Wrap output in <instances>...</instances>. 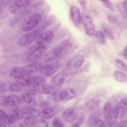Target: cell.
Masks as SVG:
<instances>
[{"instance_id": "1", "label": "cell", "mask_w": 127, "mask_h": 127, "mask_svg": "<svg viewBox=\"0 0 127 127\" xmlns=\"http://www.w3.org/2000/svg\"><path fill=\"white\" fill-rule=\"evenodd\" d=\"M76 91L72 88H67L56 91L52 94V98L56 102L67 100L74 98L76 96Z\"/></svg>"}, {"instance_id": "2", "label": "cell", "mask_w": 127, "mask_h": 127, "mask_svg": "<svg viewBox=\"0 0 127 127\" xmlns=\"http://www.w3.org/2000/svg\"><path fill=\"white\" fill-rule=\"evenodd\" d=\"M41 15L38 13H35L26 18L23 22L21 29L24 32L31 31L36 27L40 22Z\"/></svg>"}, {"instance_id": "3", "label": "cell", "mask_w": 127, "mask_h": 127, "mask_svg": "<svg viewBox=\"0 0 127 127\" xmlns=\"http://www.w3.org/2000/svg\"><path fill=\"white\" fill-rule=\"evenodd\" d=\"M47 51L45 46L41 45L38 46L29 54L27 57V61L32 63L36 62L45 55Z\"/></svg>"}, {"instance_id": "4", "label": "cell", "mask_w": 127, "mask_h": 127, "mask_svg": "<svg viewBox=\"0 0 127 127\" xmlns=\"http://www.w3.org/2000/svg\"><path fill=\"white\" fill-rule=\"evenodd\" d=\"M40 33L37 30L32 31L22 36L17 41V44L21 47H25L31 44L35 40Z\"/></svg>"}, {"instance_id": "5", "label": "cell", "mask_w": 127, "mask_h": 127, "mask_svg": "<svg viewBox=\"0 0 127 127\" xmlns=\"http://www.w3.org/2000/svg\"><path fill=\"white\" fill-rule=\"evenodd\" d=\"M71 43L68 40H64L60 43L52 50L51 54L52 56L50 58L53 60L62 54L71 46Z\"/></svg>"}, {"instance_id": "6", "label": "cell", "mask_w": 127, "mask_h": 127, "mask_svg": "<svg viewBox=\"0 0 127 127\" xmlns=\"http://www.w3.org/2000/svg\"><path fill=\"white\" fill-rule=\"evenodd\" d=\"M31 0H16L10 6V11L12 14H17L26 8Z\"/></svg>"}, {"instance_id": "7", "label": "cell", "mask_w": 127, "mask_h": 127, "mask_svg": "<svg viewBox=\"0 0 127 127\" xmlns=\"http://www.w3.org/2000/svg\"><path fill=\"white\" fill-rule=\"evenodd\" d=\"M82 17L86 33L89 35H93L95 33V29L92 19L89 16L85 15H83Z\"/></svg>"}, {"instance_id": "8", "label": "cell", "mask_w": 127, "mask_h": 127, "mask_svg": "<svg viewBox=\"0 0 127 127\" xmlns=\"http://www.w3.org/2000/svg\"><path fill=\"white\" fill-rule=\"evenodd\" d=\"M9 74L12 77L18 79L29 77L31 73L27 71L24 68L16 67L10 70Z\"/></svg>"}, {"instance_id": "9", "label": "cell", "mask_w": 127, "mask_h": 127, "mask_svg": "<svg viewBox=\"0 0 127 127\" xmlns=\"http://www.w3.org/2000/svg\"><path fill=\"white\" fill-rule=\"evenodd\" d=\"M54 37V34L51 31H47L40 33L35 41L36 44L42 45L52 40Z\"/></svg>"}, {"instance_id": "10", "label": "cell", "mask_w": 127, "mask_h": 127, "mask_svg": "<svg viewBox=\"0 0 127 127\" xmlns=\"http://www.w3.org/2000/svg\"><path fill=\"white\" fill-rule=\"evenodd\" d=\"M78 112L75 108H69L63 112V117L64 119L66 122H70L74 121L77 117Z\"/></svg>"}, {"instance_id": "11", "label": "cell", "mask_w": 127, "mask_h": 127, "mask_svg": "<svg viewBox=\"0 0 127 127\" xmlns=\"http://www.w3.org/2000/svg\"><path fill=\"white\" fill-rule=\"evenodd\" d=\"M59 64L55 65H47L42 66L40 70L41 73L46 76H50L53 74L61 67Z\"/></svg>"}, {"instance_id": "12", "label": "cell", "mask_w": 127, "mask_h": 127, "mask_svg": "<svg viewBox=\"0 0 127 127\" xmlns=\"http://www.w3.org/2000/svg\"><path fill=\"white\" fill-rule=\"evenodd\" d=\"M70 16L72 21L76 24H80L82 21L80 9L77 7L73 6L70 10Z\"/></svg>"}, {"instance_id": "13", "label": "cell", "mask_w": 127, "mask_h": 127, "mask_svg": "<svg viewBox=\"0 0 127 127\" xmlns=\"http://www.w3.org/2000/svg\"><path fill=\"white\" fill-rule=\"evenodd\" d=\"M66 75L65 71H61L52 78L51 80V82L54 85H61L64 83Z\"/></svg>"}, {"instance_id": "14", "label": "cell", "mask_w": 127, "mask_h": 127, "mask_svg": "<svg viewBox=\"0 0 127 127\" xmlns=\"http://www.w3.org/2000/svg\"><path fill=\"white\" fill-rule=\"evenodd\" d=\"M84 60L83 56L80 55H78L73 57L68 63L67 66L69 67L77 69L82 65Z\"/></svg>"}, {"instance_id": "15", "label": "cell", "mask_w": 127, "mask_h": 127, "mask_svg": "<svg viewBox=\"0 0 127 127\" xmlns=\"http://www.w3.org/2000/svg\"><path fill=\"white\" fill-rule=\"evenodd\" d=\"M119 117L123 116L127 111V100L124 99L120 101L116 108Z\"/></svg>"}, {"instance_id": "16", "label": "cell", "mask_w": 127, "mask_h": 127, "mask_svg": "<svg viewBox=\"0 0 127 127\" xmlns=\"http://www.w3.org/2000/svg\"><path fill=\"white\" fill-rule=\"evenodd\" d=\"M119 117L117 110L115 108L113 110L105 117L106 122L109 126L112 123L116 121Z\"/></svg>"}, {"instance_id": "17", "label": "cell", "mask_w": 127, "mask_h": 127, "mask_svg": "<svg viewBox=\"0 0 127 127\" xmlns=\"http://www.w3.org/2000/svg\"><path fill=\"white\" fill-rule=\"evenodd\" d=\"M42 66L41 63L35 62L27 65L24 68L27 71L31 73L40 70Z\"/></svg>"}, {"instance_id": "18", "label": "cell", "mask_w": 127, "mask_h": 127, "mask_svg": "<svg viewBox=\"0 0 127 127\" xmlns=\"http://www.w3.org/2000/svg\"><path fill=\"white\" fill-rule=\"evenodd\" d=\"M30 78L31 85L42 86L44 85L46 82V79L42 77L36 76Z\"/></svg>"}, {"instance_id": "19", "label": "cell", "mask_w": 127, "mask_h": 127, "mask_svg": "<svg viewBox=\"0 0 127 127\" xmlns=\"http://www.w3.org/2000/svg\"><path fill=\"white\" fill-rule=\"evenodd\" d=\"M54 109L50 107L44 109L40 113L41 116L46 119L52 118L54 116Z\"/></svg>"}, {"instance_id": "20", "label": "cell", "mask_w": 127, "mask_h": 127, "mask_svg": "<svg viewBox=\"0 0 127 127\" xmlns=\"http://www.w3.org/2000/svg\"><path fill=\"white\" fill-rule=\"evenodd\" d=\"M113 75L115 79L119 82H125L127 81V75L122 71L116 70L113 72Z\"/></svg>"}, {"instance_id": "21", "label": "cell", "mask_w": 127, "mask_h": 127, "mask_svg": "<svg viewBox=\"0 0 127 127\" xmlns=\"http://www.w3.org/2000/svg\"><path fill=\"white\" fill-rule=\"evenodd\" d=\"M20 101V98L15 95H11L7 97V105H16L19 103Z\"/></svg>"}, {"instance_id": "22", "label": "cell", "mask_w": 127, "mask_h": 127, "mask_svg": "<svg viewBox=\"0 0 127 127\" xmlns=\"http://www.w3.org/2000/svg\"><path fill=\"white\" fill-rule=\"evenodd\" d=\"M43 93L47 94H52L56 91L57 89L54 86L51 85H47L44 86L42 88Z\"/></svg>"}, {"instance_id": "23", "label": "cell", "mask_w": 127, "mask_h": 127, "mask_svg": "<svg viewBox=\"0 0 127 127\" xmlns=\"http://www.w3.org/2000/svg\"><path fill=\"white\" fill-rule=\"evenodd\" d=\"M98 114L97 112H94L89 116L88 120V123L90 126H94L95 123L98 119Z\"/></svg>"}, {"instance_id": "24", "label": "cell", "mask_w": 127, "mask_h": 127, "mask_svg": "<svg viewBox=\"0 0 127 127\" xmlns=\"http://www.w3.org/2000/svg\"><path fill=\"white\" fill-rule=\"evenodd\" d=\"M95 36L99 43L101 44L105 45L106 43V41L105 37L102 32L98 31L95 33Z\"/></svg>"}, {"instance_id": "25", "label": "cell", "mask_w": 127, "mask_h": 127, "mask_svg": "<svg viewBox=\"0 0 127 127\" xmlns=\"http://www.w3.org/2000/svg\"><path fill=\"white\" fill-rule=\"evenodd\" d=\"M16 118L14 115L11 114H6L5 116L3 121L8 124H14L16 121Z\"/></svg>"}, {"instance_id": "26", "label": "cell", "mask_w": 127, "mask_h": 127, "mask_svg": "<svg viewBox=\"0 0 127 127\" xmlns=\"http://www.w3.org/2000/svg\"><path fill=\"white\" fill-rule=\"evenodd\" d=\"M99 104V101L95 99H92L88 101L86 103L87 107L90 110H93Z\"/></svg>"}, {"instance_id": "27", "label": "cell", "mask_w": 127, "mask_h": 127, "mask_svg": "<svg viewBox=\"0 0 127 127\" xmlns=\"http://www.w3.org/2000/svg\"><path fill=\"white\" fill-rule=\"evenodd\" d=\"M23 14H20L15 16L10 20L9 22V25L10 27H12L15 25L19 22L23 18L24 16Z\"/></svg>"}, {"instance_id": "28", "label": "cell", "mask_w": 127, "mask_h": 127, "mask_svg": "<svg viewBox=\"0 0 127 127\" xmlns=\"http://www.w3.org/2000/svg\"><path fill=\"white\" fill-rule=\"evenodd\" d=\"M26 91L27 93L34 95L38 94L40 91V89L37 86H31L27 88Z\"/></svg>"}, {"instance_id": "29", "label": "cell", "mask_w": 127, "mask_h": 127, "mask_svg": "<svg viewBox=\"0 0 127 127\" xmlns=\"http://www.w3.org/2000/svg\"><path fill=\"white\" fill-rule=\"evenodd\" d=\"M104 32L106 36L109 39L113 40L114 38V36L110 28L104 25L103 28Z\"/></svg>"}, {"instance_id": "30", "label": "cell", "mask_w": 127, "mask_h": 127, "mask_svg": "<svg viewBox=\"0 0 127 127\" xmlns=\"http://www.w3.org/2000/svg\"><path fill=\"white\" fill-rule=\"evenodd\" d=\"M21 101L24 103H30L32 101L33 98L31 94L28 93L25 94L20 97Z\"/></svg>"}, {"instance_id": "31", "label": "cell", "mask_w": 127, "mask_h": 127, "mask_svg": "<svg viewBox=\"0 0 127 127\" xmlns=\"http://www.w3.org/2000/svg\"><path fill=\"white\" fill-rule=\"evenodd\" d=\"M24 121L25 125L28 127H33L35 125V121L34 119L30 116H26Z\"/></svg>"}, {"instance_id": "32", "label": "cell", "mask_w": 127, "mask_h": 127, "mask_svg": "<svg viewBox=\"0 0 127 127\" xmlns=\"http://www.w3.org/2000/svg\"><path fill=\"white\" fill-rule=\"evenodd\" d=\"M116 66L121 69L124 71H127V66L125 63L120 59H117L115 62Z\"/></svg>"}, {"instance_id": "33", "label": "cell", "mask_w": 127, "mask_h": 127, "mask_svg": "<svg viewBox=\"0 0 127 127\" xmlns=\"http://www.w3.org/2000/svg\"><path fill=\"white\" fill-rule=\"evenodd\" d=\"M17 83L20 85L27 86L31 85L30 77L18 79L17 82Z\"/></svg>"}, {"instance_id": "34", "label": "cell", "mask_w": 127, "mask_h": 127, "mask_svg": "<svg viewBox=\"0 0 127 127\" xmlns=\"http://www.w3.org/2000/svg\"><path fill=\"white\" fill-rule=\"evenodd\" d=\"M112 110V108L111 104L109 102L106 103L103 107V113L105 117L109 114Z\"/></svg>"}, {"instance_id": "35", "label": "cell", "mask_w": 127, "mask_h": 127, "mask_svg": "<svg viewBox=\"0 0 127 127\" xmlns=\"http://www.w3.org/2000/svg\"><path fill=\"white\" fill-rule=\"evenodd\" d=\"M20 86L17 83H13L9 85V88L12 91L18 92L21 89V88Z\"/></svg>"}, {"instance_id": "36", "label": "cell", "mask_w": 127, "mask_h": 127, "mask_svg": "<svg viewBox=\"0 0 127 127\" xmlns=\"http://www.w3.org/2000/svg\"><path fill=\"white\" fill-rule=\"evenodd\" d=\"M53 124L54 127H62L64 126L60 119L58 117H55L54 119Z\"/></svg>"}, {"instance_id": "37", "label": "cell", "mask_w": 127, "mask_h": 127, "mask_svg": "<svg viewBox=\"0 0 127 127\" xmlns=\"http://www.w3.org/2000/svg\"><path fill=\"white\" fill-rule=\"evenodd\" d=\"M14 115L17 119H21L23 117V113L22 111H20L18 109H15L14 111Z\"/></svg>"}, {"instance_id": "38", "label": "cell", "mask_w": 127, "mask_h": 127, "mask_svg": "<svg viewBox=\"0 0 127 127\" xmlns=\"http://www.w3.org/2000/svg\"><path fill=\"white\" fill-rule=\"evenodd\" d=\"M103 2V3L107 8L111 9L113 8V6L112 2L109 0H100Z\"/></svg>"}, {"instance_id": "39", "label": "cell", "mask_w": 127, "mask_h": 127, "mask_svg": "<svg viewBox=\"0 0 127 127\" xmlns=\"http://www.w3.org/2000/svg\"><path fill=\"white\" fill-rule=\"evenodd\" d=\"M37 125L38 127H48V124L47 122L45 120H41L37 122Z\"/></svg>"}, {"instance_id": "40", "label": "cell", "mask_w": 127, "mask_h": 127, "mask_svg": "<svg viewBox=\"0 0 127 127\" xmlns=\"http://www.w3.org/2000/svg\"><path fill=\"white\" fill-rule=\"evenodd\" d=\"M7 97L4 96H2L0 97V105L4 106L7 105Z\"/></svg>"}, {"instance_id": "41", "label": "cell", "mask_w": 127, "mask_h": 127, "mask_svg": "<svg viewBox=\"0 0 127 127\" xmlns=\"http://www.w3.org/2000/svg\"><path fill=\"white\" fill-rule=\"evenodd\" d=\"M40 113L38 110L36 109H32L30 114L34 117H37L39 115Z\"/></svg>"}, {"instance_id": "42", "label": "cell", "mask_w": 127, "mask_h": 127, "mask_svg": "<svg viewBox=\"0 0 127 127\" xmlns=\"http://www.w3.org/2000/svg\"><path fill=\"white\" fill-rule=\"evenodd\" d=\"M15 0H0L1 4L3 5L7 6L12 4Z\"/></svg>"}, {"instance_id": "43", "label": "cell", "mask_w": 127, "mask_h": 127, "mask_svg": "<svg viewBox=\"0 0 127 127\" xmlns=\"http://www.w3.org/2000/svg\"><path fill=\"white\" fill-rule=\"evenodd\" d=\"M105 124L104 122L102 120L98 119L96 122L94 127H105Z\"/></svg>"}, {"instance_id": "44", "label": "cell", "mask_w": 127, "mask_h": 127, "mask_svg": "<svg viewBox=\"0 0 127 127\" xmlns=\"http://www.w3.org/2000/svg\"><path fill=\"white\" fill-rule=\"evenodd\" d=\"M108 20L110 22L112 23H116L117 22L116 18L112 15H108L107 16Z\"/></svg>"}, {"instance_id": "45", "label": "cell", "mask_w": 127, "mask_h": 127, "mask_svg": "<svg viewBox=\"0 0 127 127\" xmlns=\"http://www.w3.org/2000/svg\"><path fill=\"white\" fill-rule=\"evenodd\" d=\"M32 108L29 106H26L23 107L21 111L23 114H30V111L31 110Z\"/></svg>"}, {"instance_id": "46", "label": "cell", "mask_w": 127, "mask_h": 127, "mask_svg": "<svg viewBox=\"0 0 127 127\" xmlns=\"http://www.w3.org/2000/svg\"><path fill=\"white\" fill-rule=\"evenodd\" d=\"M50 103L47 101L42 102L40 104L41 107L44 109L50 107Z\"/></svg>"}, {"instance_id": "47", "label": "cell", "mask_w": 127, "mask_h": 127, "mask_svg": "<svg viewBox=\"0 0 127 127\" xmlns=\"http://www.w3.org/2000/svg\"><path fill=\"white\" fill-rule=\"evenodd\" d=\"M79 3L82 10L84 11L85 10L86 8V1L85 0H80Z\"/></svg>"}, {"instance_id": "48", "label": "cell", "mask_w": 127, "mask_h": 127, "mask_svg": "<svg viewBox=\"0 0 127 127\" xmlns=\"http://www.w3.org/2000/svg\"><path fill=\"white\" fill-rule=\"evenodd\" d=\"M6 114L2 110H0V121H3L4 118Z\"/></svg>"}, {"instance_id": "49", "label": "cell", "mask_w": 127, "mask_h": 127, "mask_svg": "<svg viewBox=\"0 0 127 127\" xmlns=\"http://www.w3.org/2000/svg\"><path fill=\"white\" fill-rule=\"evenodd\" d=\"M67 30L66 29H64L61 31L60 33V37H63L66 34L67 32Z\"/></svg>"}, {"instance_id": "50", "label": "cell", "mask_w": 127, "mask_h": 127, "mask_svg": "<svg viewBox=\"0 0 127 127\" xmlns=\"http://www.w3.org/2000/svg\"><path fill=\"white\" fill-rule=\"evenodd\" d=\"M119 127H127V121H123L119 123Z\"/></svg>"}, {"instance_id": "51", "label": "cell", "mask_w": 127, "mask_h": 127, "mask_svg": "<svg viewBox=\"0 0 127 127\" xmlns=\"http://www.w3.org/2000/svg\"><path fill=\"white\" fill-rule=\"evenodd\" d=\"M123 5L127 18V0H125L123 3Z\"/></svg>"}, {"instance_id": "52", "label": "cell", "mask_w": 127, "mask_h": 127, "mask_svg": "<svg viewBox=\"0 0 127 127\" xmlns=\"http://www.w3.org/2000/svg\"><path fill=\"white\" fill-rule=\"evenodd\" d=\"M5 85H2L0 86V93H3L4 92L5 90Z\"/></svg>"}, {"instance_id": "53", "label": "cell", "mask_w": 127, "mask_h": 127, "mask_svg": "<svg viewBox=\"0 0 127 127\" xmlns=\"http://www.w3.org/2000/svg\"><path fill=\"white\" fill-rule=\"evenodd\" d=\"M30 103V104L29 106L31 108L34 107L36 105L35 103L34 102H32V101Z\"/></svg>"}, {"instance_id": "54", "label": "cell", "mask_w": 127, "mask_h": 127, "mask_svg": "<svg viewBox=\"0 0 127 127\" xmlns=\"http://www.w3.org/2000/svg\"><path fill=\"white\" fill-rule=\"evenodd\" d=\"M80 125L78 123H75L72 126L73 127H80Z\"/></svg>"}, {"instance_id": "55", "label": "cell", "mask_w": 127, "mask_h": 127, "mask_svg": "<svg viewBox=\"0 0 127 127\" xmlns=\"http://www.w3.org/2000/svg\"><path fill=\"white\" fill-rule=\"evenodd\" d=\"M123 54H127V47H126L123 50Z\"/></svg>"}, {"instance_id": "56", "label": "cell", "mask_w": 127, "mask_h": 127, "mask_svg": "<svg viewBox=\"0 0 127 127\" xmlns=\"http://www.w3.org/2000/svg\"><path fill=\"white\" fill-rule=\"evenodd\" d=\"M0 126L1 127H6V126L4 124L2 123H0Z\"/></svg>"}, {"instance_id": "57", "label": "cell", "mask_w": 127, "mask_h": 127, "mask_svg": "<svg viewBox=\"0 0 127 127\" xmlns=\"http://www.w3.org/2000/svg\"><path fill=\"white\" fill-rule=\"evenodd\" d=\"M19 127H25L26 126H25V125L23 124H21L20 125Z\"/></svg>"}]
</instances>
